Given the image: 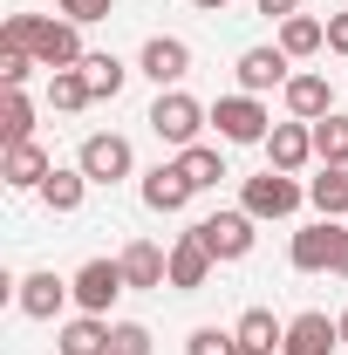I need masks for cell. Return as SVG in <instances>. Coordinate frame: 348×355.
<instances>
[{"label":"cell","mask_w":348,"mask_h":355,"mask_svg":"<svg viewBox=\"0 0 348 355\" xmlns=\"http://www.w3.org/2000/svg\"><path fill=\"white\" fill-rule=\"evenodd\" d=\"M335 328H342V349H348V308H342V314H335Z\"/></svg>","instance_id":"37"},{"label":"cell","mask_w":348,"mask_h":355,"mask_svg":"<svg viewBox=\"0 0 348 355\" xmlns=\"http://www.w3.org/2000/svg\"><path fill=\"white\" fill-rule=\"evenodd\" d=\"M69 294H76V280H62V273H48V266H42V273H28V280H21V294H14V301H21L28 321H55Z\"/></svg>","instance_id":"12"},{"label":"cell","mask_w":348,"mask_h":355,"mask_svg":"<svg viewBox=\"0 0 348 355\" xmlns=\"http://www.w3.org/2000/svg\"><path fill=\"white\" fill-rule=\"evenodd\" d=\"M314 157L321 164H342L348 157V116H321L314 123Z\"/></svg>","instance_id":"28"},{"label":"cell","mask_w":348,"mask_h":355,"mask_svg":"<svg viewBox=\"0 0 348 355\" xmlns=\"http://www.w3.org/2000/svg\"><path fill=\"white\" fill-rule=\"evenodd\" d=\"M191 232L205 239L212 260H246L253 253V212H212V219H198Z\"/></svg>","instance_id":"6"},{"label":"cell","mask_w":348,"mask_h":355,"mask_svg":"<svg viewBox=\"0 0 348 355\" xmlns=\"http://www.w3.org/2000/svg\"><path fill=\"white\" fill-rule=\"evenodd\" d=\"M55 7H62V21H76V28L110 21V14H116V0H55Z\"/></svg>","instance_id":"30"},{"label":"cell","mask_w":348,"mask_h":355,"mask_svg":"<svg viewBox=\"0 0 348 355\" xmlns=\"http://www.w3.org/2000/svg\"><path fill=\"white\" fill-rule=\"evenodd\" d=\"M307 184H294V171H273L266 164L260 178H246V198H239V212H253V219H287V212H301Z\"/></svg>","instance_id":"2"},{"label":"cell","mask_w":348,"mask_h":355,"mask_svg":"<svg viewBox=\"0 0 348 355\" xmlns=\"http://www.w3.org/2000/svg\"><path fill=\"white\" fill-rule=\"evenodd\" d=\"M110 355H150V328L143 321H110Z\"/></svg>","instance_id":"29"},{"label":"cell","mask_w":348,"mask_h":355,"mask_svg":"<svg viewBox=\"0 0 348 355\" xmlns=\"http://www.w3.org/2000/svg\"><path fill=\"white\" fill-rule=\"evenodd\" d=\"M82 191H89L82 171H62V164H55L48 184H42V205H48V212H82Z\"/></svg>","instance_id":"24"},{"label":"cell","mask_w":348,"mask_h":355,"mask_svg":"<svg viewBox=\"0 0 348 355\" xmlns=\"http://www.w3.org/2000/svg\"><path fill=\"white\" fill-rule=\"evenodd\" d=\"M342 232H348V225H335V219H321V225H307V232H294V246H287L294 273H335Z\"/></svg>","instance_id":"7"},{"label":"cell","mask_w":348,"mask_h":355,"mask_svg":"<svg viewBox=\"0 0 348 355\" xmlns=\"http://www.w3.org/2000/svg\"><path fill=\"white\" fill-rule=\"evenodd\" d=\"M307 205H314L321 219H342L348 212V157L342 164H321V178L307 184Z\"/></svg>","instance_id":"20"},{"label":"cell","mask_w":348,"mask_h":355,"mask_svg":"<svg viewBox=\"0 0 348 355\" xmlns=\"http://www.w3.org/2000/svg\"><path fill=\"white\" fill-rule=\"evenodd\" d=\"M123 287H130V280H123V260H89L82 273H76V308L82 314H110Z\"/></svg>","instance_id":"8"},{"label":"cell","mask_w":348,"mask_h":355,"mask_svg":"<svg viewBox=\"0 0 348 355\" xmlns=\"http://www.w3.org/2000/svg\"><path fill=\"white\" fill-rule=\"evenodd\" d=\"M48 103H55V110H62V116H69V110H89V103H96V96H89V83H82V69H55V76H48Z\"/></svg>","instance_id":"27"},{"label":"cell","mask_w":348,"mask_h":355,"mask_svg":"<svg viewBox=\"0 0 348 355\" xmlns=\"http://www.w3.org/2000/svg\"><path fill=\"white\" fill-rule=\"evenodd\" d=\"M55 349H62V355H110V321H103V314H76V321H62Z\"/></svg>","instance_id":"19"},{"label":"cell","mask_w":348,"mask_h":355,"mask_svg":"<svg viewBox=\"0 0 348 355\" xmlns=\"http://www.w3.org/2000/svg\"><path fill=\"white\" fill-rule=\"evenodd\" d=\"M28 69H42L28 48H0V83H7V89H21V83H28Z\"/></svg>","instance_id":"32"},{"label":"cell","mask_w":348,"mask_h":355,"mask_svg":"<svg viewBox=\"0 0 348 355\" xmlns=\"http://www.w3.org/2000/svg\"><path fill=\"white\" fill-rule=\"evenodd\" d=\"M143 205H150V212H184V205H191V178L177 171V157L157 164V171H143Z\"/></svg>","instance_id":"17"},{"label":"cell","mask_w":348,"mask_h":355,"mask_svg":"<svg viewBox=\"0 0 348 355\" xmlns=\"http://www.w3.org/2000/svg\"><path fill=\"white\" fill-rule=\"evenodd\" d=\"M0 144H7V150H14V144H35V103H28L21 89L0 96Z\"/></svg>","instance_id":"22"},{"label":"cell","mask_w":348,"mask_h":355,"mask_svg":"<svg viewBox=\"0 0 348 355\" xmlns=\"http://www.w3.org/2000/svg\"><path fill=\"white\" fill-rule=\"evenodd\" d=\"M307 157H314V123H273L266 164H273V171H301Z\"/></svg>","instance_id":"16"},{"label":"cell","mask_w":348,"mask_h":355,"mask_svg":"<svg viewBox=\"0 0 348 355\" xmlns=\"http://www.w3.org/2000/svg\"><path fill=\"white\" fill-rule=\"evenodd\" d=\"M232 335H239V342H253V349H280V342H287V328H280V321H273V308H246L239 314V328H232Z\"/></svg>","instance_id":"26"},{"label":"cell","mask_w":348,"mask_h":355,"mask_svg":"<svg viewBox=\"0 0 348 355\" xmlns=\"http://www.w3.org/2000/svg\"><path fill=\"white\" fill-rule=\"evenodd\" d=\"M287 110H294V123H321V116H335V83L321 76V69H307L287 83Z\"/></svg>","instance_id":"13"},{"label":"cell","mask_w":348,"mask_h":355,"mask_svg":"<svg viewBox=\"0 0 348 355\" xmlns=\"http://www.w3.org/2000/svg\"><path fill=\"white\" fill-rule=\"evenodd\" d=\"M82 83H89V96H96V103H116V96H123V83H130V69H123L116 55H82Z\"/></svg>","instance_id":"21"},{"label":"cell","mask_w":348,"mask_h":355,"mask_svg":"<svg viewBox=\"0 0 348 355\" xmlns=\"http://www.w3.org/2000/svg\"><path fill=\"white\" fill-rule=\"evenodd\" d=\"M48 171H55V164H48L42 144H14V150H7V164H0V178H7L14 191H42Z\"/></svg>","instance_id":"18"},{"label":"cell","mask_w":348,"mask_h":355,"mask_svg":"<svg viewBox=\"0 0 348 355\" xmlns=\"http://www.w3.org/2000/svg\"><path fill=\"white\" fill-rule=\"evenodd\" d=\"M328 55H348V7L328 14Z\"/></svg>","instance_id":"33"},{"label":"cell","mask_w":348,"mask_h":355,"mask_svg":"<svg viewBox=\"0 0 348 355\" xmlns=\"http://www.w3.org/2000/svg\"><path fill=\"white\" fill-rule=\"evenodd\" d=\"M260 14H266V21H294V14H301V0H260Z\"/></svg>","instance_id":"34"},{"label":"cell","mask_w":348,"mask_h":355,"mask_svg":"<svg viewBox=\"0 0 348 355\" xmlns=\"http://www.w3.org/2000/svg\"><path fill=\"white\" fill-rule=\"evenodd\" d=\"M76 171H82L89 184H116V178H130V171H137L130 137H116V130L89 137V144H82V157H76Z\"/></svg>","instance_id":"4"},{"label":"cell","mask_w":348,"mask_h":355,"mask_svg":"<svg viewBox=\"0 0 348 355\" xmlns=\"http://www.w3.org/2000/svg\"><path fill=\"white\" fill-rule=\"evenodd\" d=\"M191 7H205V14H218V7H225V0H191Z\"/></svg>","instance_id":"38"},{"label":"cell","mask_w":348,"mask_h":355,"mask_svg":"<svg viewBox=\"0 0 348 355\" xmlns=\"http://www.w3.org/2000/svg\"><path fill=\"white\" fill-rule=\"evenodd\" d=\"M335 349H342V328H335L321 308H307V314H294V321H287L280 355H335Z\"/></svg>","instance_id":"11"},{"label":"cell","mask_w":348,"mask_h":355,"mask_svg":"<svg viewBox=\"0 0 348 355\" xmlns=\"http://www.w3.org/2000/svg\"><path fill=\"white\" fill-rule=\"evenodd\" d=\"M335 273L348 280V232H342V253H335Z\"/></svg>","instance_id":"35"},{"label":"cell","mask_w":348,"mask_h":355,"mask_svg":"<svg viewBox=\"0 0 348 355\" xmlns=\"http://www.w3.org/2000/svg\"><path fill=\"white\" fill-rule=\"evenodd\" d=\"M28 55L42 62L48 76H55V69H82V35H76V21H42V14H35Z\"/></svg>","instance_id":"5"},{"label":"cell","mask_w":348,"mask_h":355,"mask_svg":"<svg viewBox=\"0 0 348 355\" xmlns=\"http://www.w3.org/2000/svg\"><path fill=\"white\" fill-rule=\"evenodd\" d=\"M137 69H143L157 89H177L184 76H191V48L177 42V35H150V42H143V55H137Z\"/></svg>","instance_id":"9"},{"label":"cell","mask_w":348,"mask_h":355,"mask_svg":"<svg viewBox=\"0 0 348 355\" xmlns=\"http://www.w3.org/2000/svg\"><path fill=\"white\" fill-rule=\"evenodd\" d=\"M212 253H205V239L198 232H184V239H171V287L177 294H198L205 280H212Z\"/></svg>","instance_id":"14"},{"label":"cell","mask_w":348,"mask_h":355,"mask_svg":"<svg viewBox=\"0 0 348 355\" xmlns=\"http://www.w3.org/2000/svg\"><path fill=\"white\" fill-rule=\"evenodd\" d=\"M232 342H239V335H225V328H191L184 355H232Z\"/></svg>","instance_id":"31"},{"label":"cell","mask_w":348,"mask_h":355,"mask_svg":"<svg viewBox=\"0 0 348 355\" xmlns=\"http://www.w3.org/2000/svg\"><path fill=\"white\" fill-rule=\"evenodd\" d=\"M287 62H294V55H287L280 42H273V48H246V55H239V89H246V96L287 89V83H294V76H287Z\"/></svg>","instance_id":"10"},{"label":"cell","mask_w":348,"mask_h":355,"mask_svg":"<svg viewBox=\"0 0 348 355\" xmlns=\"http://www.w3.org/2000/svg\"><path fill=\"white\" fill-rule=\"evenodd\" d=\"M280 48L301 62V55H321L328 48V21H314V14H294V21H280Z\"/></svg>","instance_id":"23"},{"label":"cell","mask_w":348,"mask_h":355,"mask_svg":"<svg viewBox=\"0 0 348 355\" xmlns=\"http://www.w3.org/2000/svg\"><path fill=\"white\" fill-rule=\"evenodd\" d=\"M212 123H218L225 144H266V137H273L266 103H260V96H246V89H239V96H218V103H212Z\"/></svg>","instance_id":"3"},{"label":"cell","mask_w":348,"mask_h":355,"mask_svg":"<svg viewBox=\"0 0 348 355\" xmlns=\"http://www.w3.org/2000/svg\"><path fill=\"white\" fill-rule=\"evenodd\" d=\"M143 123L164 137L171 150H191V144H198V130L212 123V110H205L198 96H184V89H157V103H150V116H143Z\"/></svg>","instance_id":"1"},{"label":"cell","mask_w":348,"mask_h":355,"mask_svg":"<svg viewBox=\"0 0 348 355\" xmlns=\"http://www.w3.org/2000/svg\"><path fill=\"white\" fill-rule=\"evenodd\" d=\"M177 171L191 178V191H212L218 178H225V157H218L212 144H191V150H177Z\"/></svg>","instance_id":"25"},{"label":"cell","mask_w":348,"mask_h":355,"mask_svg":"<svg viewBox=\"0 0 348 355\" xmlns=\"http://www.w3.org/2000/svg\"><path fill=\"white\" fill-rule=\"evenodd\" d=\"M116 260H123V280H130V287H171V253L150 246V239H130Z\"/></svg>","instance_id":"15"},{"label":"cell","mask_w":348,"mask_h":355,"mask_svg":"<svg viewBox=\"0 0 348 355\" xmlns=\"http://www.w3.org/2000/svg\"><path fill=\"white\" fill-rule=\"evenodd\" d=\"M232 355H266V349H253V342H232Z\"/></svg>","instance_id":"36"}]
</instances>
